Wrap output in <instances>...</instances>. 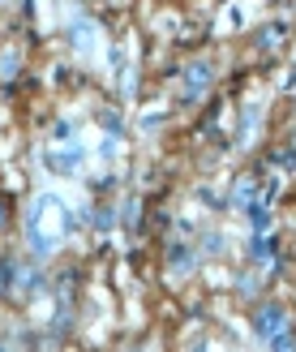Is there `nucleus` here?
Masks as SVG:
<instances>
[{
    "label": "nucleus",
    "instance_id": "obj_2",
    "mask_svg": "<svg viewBox=\"0 0 296 352\" xmlns=\"http://www.w3.org/2000/svg\"><path fill=\"white\" fill-rule=\"evenodd\" d=\"M284 322H288V314L280 309V305H262V314H258V336L262 340H275L284 331Z\"/></svg>",
    "mask_w": 296,
    "mask_h": 352
},
{
    "label": "nucleus",
    "instance_id": "obj_4",
    "mask_svg": "<svg viewBox=\"0 0 296 352\" xmlns=\"http://www.w3.org/2000/svg\"><path fill=\"white\" fill-rule=\"evenodd\" d=\"M206 82H211V69H206V65H198L194 74H189V91H202Z\"/></svg>",
    "mask_w": 296,
    "mask_h": 352
},
{
    "label": "nucleus",
    "instance_id": "obj_1",
    "mask_svg": "<svg viewBox=\"0 0 296 352\" xmlns=\"http://www.w3.org/2000/svg\"><path fill=\"white\" fill-rule=\"evenodd\" d=\"M60 232H65V210H60L56 198H47V193H43V198L30 206V245L39 254H47V250H56Z\"/></svg>",
    "mask_w": 296,
    "mask_h": 352
},
{
    "label": "nucleus",
    "instance_id": "obj_3",
    "mask_svg": "<svg viewBox=\"0 0 296 352\" xmlns=\"http://www.w3.org/2000/svg\"><path fill=\"white\" fill-rule=\"evenodd\" d=\"M78 160H82L78 146H69V151H47V168H52V172H73Z\"/></svg>",
    "mask_w": 296,
    "mask_h": 352
}]
</instances>
